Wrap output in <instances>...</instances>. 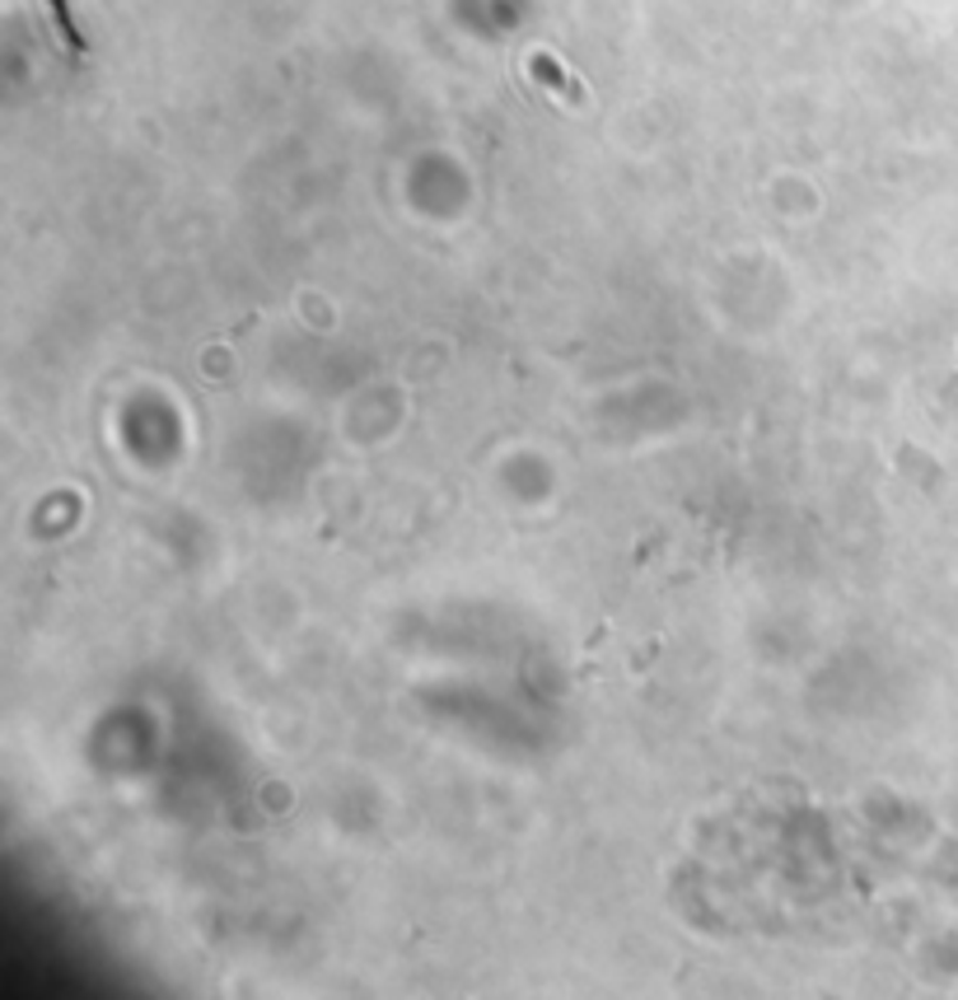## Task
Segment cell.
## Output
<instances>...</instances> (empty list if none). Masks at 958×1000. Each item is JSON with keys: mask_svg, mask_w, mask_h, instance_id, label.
<instances>
[{"mask_svg": "<svg viewBox=\"0 0 958 1000\" xmlns=\"http://www.w3.org/2000/svg\"><path fill=\"white\" fill-rule=\"evenodd\" d=\"M47 10L56 19V29H62V43L71 47V56H85V33L75 29V14H71L66 0H47Z\"/></svg>", "mask_w": 958, "mask_h": 1000, "instance_id": "2", "label": "cell"}, {"mask_svg": "<svg viewBox=\"0 0 958 1000\" xmlns=\"http://www.w3.org/2000/svg\"><path fill=\"white\" fill-rule=\"evenodd\" d=\"M534 75H538V80H542L547 89L566 94V99H575V104L584 99V89H580V85H575L571 75H566V71H561V66H557V62H552V56H547V52H538V56H534Z\"/></svg>", "mask_w": 958, "mask_h": 1000, "instance_id": "1", "label": "cell"}]
</instances>
